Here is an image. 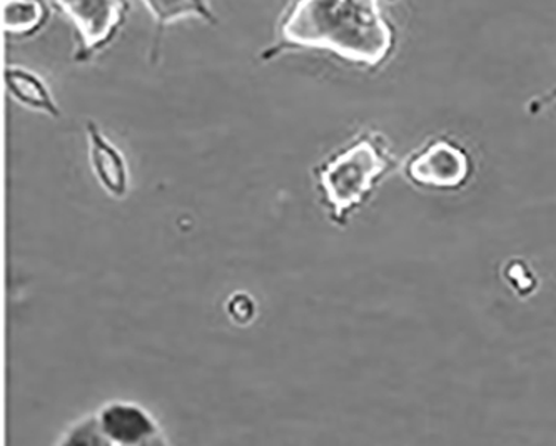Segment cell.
Listing matches in <instances>:
<instances>
[{
    "label": "cell",
    "mask_w": 556,
    "mask_h": 446,
    "mask_svg": "<svg viewBox=\"0 0 556 446\" xmlns=\"http://www.w3.org/2000/svg\"><path fill=\"white\" fill-rule=\"evenodd\" d=\"M394 46L393 24L376 2L301 0L279 15L275 44L261 52V61H275L286 52L323 51L376 69L391 58Z\"/></svg>",
    "instance_id": "6da1fadb"
},
{
    "label": "cell",
    "mask_w": 556,
    "mask_h": 446,
    "mask_svg": "<svg viewBox=\"0 0 556 446\" xmlns=\"http://www.w3.org/2000/svg\"><path fill=\"white\" fill-rule=\"evenodd\" d=\"M396 167V157L381 132L363 131L313 169L329 219L344 228Z\"/></svg>",
    "instance_id": "7a4b0ae2"
},
{
    "label": "cell",
    "mask_w": 556,
    "mask_h": 446,
    "mask_svg": "<svg viewBox=\"0 0 556 446\" xmlns=\"http://www.w3.org/2000/svg\"><path fill=\"white\" fill-rule=\"evenodd\" d=\"M406 178L419 188L433 191H458L473 175L470 153L455 139L440 136L430 139L409 156Z\"/></svg>",
    "instance_id": "3957f363"
},
{
    "label": "cell",
    "mask_w": 556,
    "mask_h": 446,
    "mask_svg": "<svg viewBox=\"0 0 556 446\" xmlns=\"http://www.w3.org/2000/svg\"><path fill=\"white\" fill-rule=\"evenodd\" d=\"M52 8L61 11L73 23L77 34L74 61L77 64H86L117 39L121 30L126 26L130 4L127 2H54Z\"/></svg>",
    "instance_id": "277c9868"
},
{
    "label": "cell",
    "mask_w": 556,
    "mask_h": 446,
    "mask_svg": "<svg viewBox=\"0 0 556 446\" xmlns=\"http://www.w3.org/2000/svg\"><path fill=\"white\" fill-rule=\"evenodd\" d=\"M94 413L102 433L113 446H138L163 433L154 415L136 402L111 399Z\"/></svg>",
    "instance_id": "5b68a950"
},
{
    "label": "cell",
    "mask_w": 556,
    "mask_h": 446,
    "mask_svg": "<svg viewBox=\"0 0 556 446\" xmlns=\"http://www.w3.org/2000/svg\"><path fill=\"white\" fill-rule=\"evenodd\" d=\"M86 135L89 141V161L99 186L114 200H124L129 194L130 186L126 156L102 132L96 120H87Z\"/></svg>",
    "instance_id": "8992f818"
},
{
    "label": "cell",
    "mask_w": 556,
    "mask_h": 446,
    "mask_svg": "<svg viewBox=\"0 0 556 446\" xmlns=\"http://www.w3.org/2000/svg\"><path fill=\"white\" fill-rule=\"evenodd\" d=\"M5 86H8L9 95L27 110L46 114L52 119H59L62 116L61 107L49 84L36 71L24 66H9L5 69Z\"/></svg>",
    "instance_id": "52a82bcc"
},
{
    "label": "cell",
    "mask_w": 556,
    "mask_h": 446,
    "mask_svg": "<svg viewBox=\"0 0 556 446\" xmlns=\"http://www.w3.org/2000/svg\"><path fill=\"white\" fill-rule=\"evenodd\" d=\"M149 15L155 24V34L152 37L151 51H149V61L152 66L157 64L161 54V44H163L164 29L170 24L179 23L185 18H199L207 26H217L216 14L210 4L204 2H144Z\"/></svg>",
    "instance_id": "ba28073f"
},
{
    "label": "cell",
    "mask_w": 556,
    "mask_h": 446,
    "mask_svg": "<svg viewBox=\"0 0 556 446\" xmlns=\"http://www.w3.org/2000/svg\"><path fill=\"white\" fill-rule=\"evenodd\" d=\"M51 18V8L46 2H15L2 4V27L14 39H33Z\"/></svg>",
    "instance_id": "9c48e42d"
},
{
    "label": "cell",
    "mask_w": 556,
    "mask_h": 446,
    "mask_svg": "<svg viewBox=\"0 0 556 446\" xmlns=\"http://www.w3.org/2000/svg\"><path fill=\"white\" fill-rule=\"evenodd\" d=\"M54 446H113L99 426L96 413L77 418L59 436Z\"/></svg>",
    "instance_id": "30bf717a"
},
{
    "label": "cell",
    "mask_w": 556,
    "mask_h": 446,
    "mask_svg": "<svg viewBox=\"0 0 556 446\" xmlns=\"http://www.w3.org/2000/svg\"><path fill=\"white\" fill-rule=\"evenodd\" d=\"M506 283L511 290L517 291L520 296H530L539 286L536 276L531 271L530 266L521 259H511L505 268Z\"/></svg>",
    "instance_id": "8fae6325"
},
{
    "label": "cell",
    "mask_w": 556,
    "mask_h": 446,
    "mask_svg": "<svg viewBox=\"0 0 556 446\" xmlns=\"http://www.w3.org/2000/svg\"><path fill=\"white\" fill-rule=\"evenodd\" d=\"M226 309H228L231 320L239 324L251 323L256 316V303L250 293L231 294Z\"/></svg>",
    "instance_id": "7c38bea8"
},
{
    "label": "cell",
    "mask_w": 556,
    "mask_h": 446,
    "mask_svg": "<svg viewBox=\"0 0 556 446\" xmlns=\"http://www.w3.org/2000/svg\"><path fill=\"white\" fill-rule=\"evenodd\" d=\"M138 446H173L170 445L169 439H167V436L163 433H160V435L154 436V438L148 439V442L141 443V445Z\"/></svg>",
    "instance_id": "4fadbf2b"
}]
</instances>
